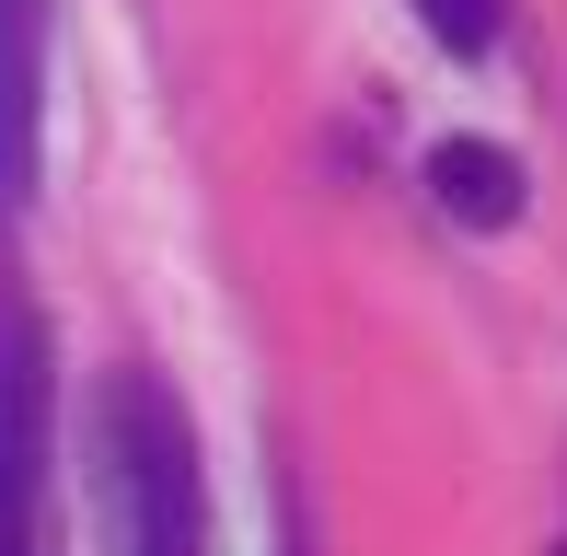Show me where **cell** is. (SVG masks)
I'll return each instance as SVG.
<instances>
[{"label":"cell","mask_w":567,"mask_h":556,"mask_svg":"<svg viewBox=\"0 0 567 556\" xmlns=\"http://www.w3.org/2000/svg\"><path fill=\"white\" fill-rule=\"evenodd\" d=\"M82 452H93V534H105V556H209V475H197V429H186L163 371L116 360L93 383Z\"/></svg>","instance_id":"cell-1"},{"label":"cell","mask_w":567,"mask_h":556,"mask_svg":"<svg viewBox=\"0 0 567 556\" xmlns=\"http://www.w3.org/2000/svg\"><path fill=\"white\" fill-rule=\"evenodd\" d=\"M35 464H47V337L0 313V556H35Z\"/></svg>","instance_id":"cell-2"},{"label":"cell","mask_w":567,"mask_h":556,"mask_svg":"<svg viewBox=\"0 0 567 556\" xmlns=\"http://www.w3.org/2000/svg\"><path fill=\"white\" fill-rule=\"evenodd\" d=\"M429 209L463 220V233H509V220H522V151L452 128L441 151H429Z\"/></svg>","instance_id":"cell-3"},{"label":"cell","mask_w":567,"mask_h":556,"mask_svg":"<svg viewBox=\"0 0 567 556\" xmlns=\"http://www.w3.org/2000/svg\"><path fill=\"white\" fill-rule=\"evenodd\" d=\"M417 23L452 47V59H486V47H498V0H417Z\"/></svg>","instance_id":"cell-4"}]
</instances>
